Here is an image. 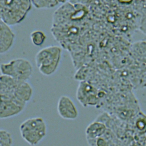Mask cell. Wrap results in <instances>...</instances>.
Instances as JSON below:
<instances>
[{"label": "cell", "mask_w": 146, "mask_h": 146, "mask_svg": "<svg viewBox=\"0 0 146 146\" xmlns=\"http://www.w3.org/2000/svg\"><path fill=\"white\" fill-rule=\"evenodd\" d=\"M15 34L10 26L1 21L0 23V53L7 52L13 46Z\"/></svg>", "instance_id": "obj_8"}, {"label": "cell", "mask_w": 146, "mask_h": 146, "mask_svg": "<svg viewBox=\"0 0 146 146\" xmlns=\"http://www.w3.org/2000/svg\"><path fill=\"white\" fill-rule=\"evenodd\" d=\"M1 74L17 80L27 82L32 76L33 67L31 62L25 58H16L1 64Z\"/></svg>", "instance_id": "obj_5"}, {"label": "cell", "mask_w": 146, "mask_h": 146, "mask_svg": "<svg viewBox=\"0 0 146 146\" xmlns=\"http://www.w3.org/2000/svg\"><path fill=\"white\" fill-rule=\"evenodd\" d=\"M76 91V99L84 107L96 106L100 103L98 88L87 80L79 81Z\"/></svg>", "instance_id": "obj_6"}, {"label": "cell", "mask_w": 146, "mask_h": 146, "mask_svg": "<svg viewBox=\"0 0 146 146\" xmlns=\"http://www.w3.org/2000/svg\"><path fill=\"white\" fill-rule=\"evenodd\" d=\"M58 115L66 120H75L78 117L79 111L70 97L67 95H62L57 103Z\"/></svg>", "instance_id": "obj_7"}, {"label": "cell", "mask_w": 146, "mask_h": 146, "mask_svg": "<svg viewBox=\"0 0 146 146\" xmlns=\"http://www.w3.org/2000/svg\"><path fill=\"white\" fill-rule=\"evenodd\" d=\"M87 140L90 146H122L115 133L108 127L102 136Z\"/></svg>", "instance_id": "obj_10"}, {"label": "cell", "mask_w": 146, "mask_h": 146, "mask_svg": "<svg viewBox=\"0 0 146 146\" xmlns=\"http://www.w3.org/2000/svg\"><path fill=\"white\" fill-rule=\"evenodd\" d=\"M31 0H0L1 21L9 26L21 23L31 9Z\"/></svg>", "instance_id": "obj_2"}, {"label": "cell", "mask_w": 146, "mask_h": 146, "mask_svg": "<svg viewBox=\"0 0 146 146\" xmlns=\"http://www.w3.org/2000/svg\"><path fill=\"white\" fill-rule=\"evenodd\" d=\"M68 0H31L33 5L36 9L53 8L59 4H63Z\"/></svg>", "instance_id": "obj_12"}, {"label": "cell", "mask_w": 146, "mask_h": 146, "mask_svg": "<svg viewBox=\"0 0 146 146\" xmlns=\"http://www.w3.org/2000/svg\"><path fill=\"white\" fill-rule=\"evenodd\" d=\"M0 93L1 99L11 100L25 107L33 97V89L28 82L18 81L1 74Z\"/></svg>", "instance_id": "obj_1"}, {"label": "cell", "mask_w": 146, "mask_h": 146, "mask_svg": "<svg viewBox=\"0 0 146 146\" xmlns=\"http://www.w3.org/2000/svg\"><path fill=\"white\" fill-rule=\"evenodd\" d=\"M30 39L33 44L36 46H42L46 39V35L41 30H34L30 34Z\"/></svg>", "instance_id": "obj_13"}, {"label": "cell", "mask_w": 146, "mask_h": 146, "mask_svg": "<svg viewBox=\"0 0 146 146\" xmlns=\"http://www.w3.org/2000/svg\"><path fill=\"white\" fill-rule=\"evenodd\" d=\"M108 129L106 124L100 120H95L86 128V139H93L104 135Z\"/></svg>", "instance_id": "obj_11"}, {"label": "cell", "mask_w": 146, "mask_h": 146, "mask_svg": "<svg viewBox=\"0 0 146 146\" xmlns=\"http://www.w3.org/2000/svg\"><path fill=\"white\" fill-rule=\"evenodd\" d=\"M19 131L21 137L27 143L35 146L46 136V123L42 117H30L21 124Z\"/></svg>", "instance_id": "obj_4"}, {"label": "cell", "mask_w": 146, "mask_h": 146, "mask_svg": "<svg viewBox=\"0 0 146 146\" xmlns=\"http://www.w3.org/2000/svg\"><path fill=\"white\" fill-rule=\"evenodd\" d=\"M13 139L11 134L5 129L0 131V146H13Z\"/></svg>", "instance_id": "obj_14"}, {"label": "cell", "mask_w": 146, "mask_h": 146, "mask_svg": "<svg viewBox=\"0 0 146 146\" xmlns=\"http://www.w3.org/2000/svg\"><path fill=\"white\" fill-rule=\"evenodd\" d=\"M62 54L60 46L51 45L40 50L35 55L36 66L42 75L50 76L58 70Z\"/></svg>", "instance_id": "obj_3"}, {"label": "cell", "mask_w": 146, "mask_h": 146, "mask_svg": "<svg viewBox=\"0 0 146 146\" xmlns=\"http://www.w3.org/2000/svg\"><path fill=\"white\" fill-rule=\"evenodd\" d=\"M25 107L9 99H1L0 118L7 119L17 116L25 109Z\"/></svg>", "instance_id": "obj_9"}]
</instances>
